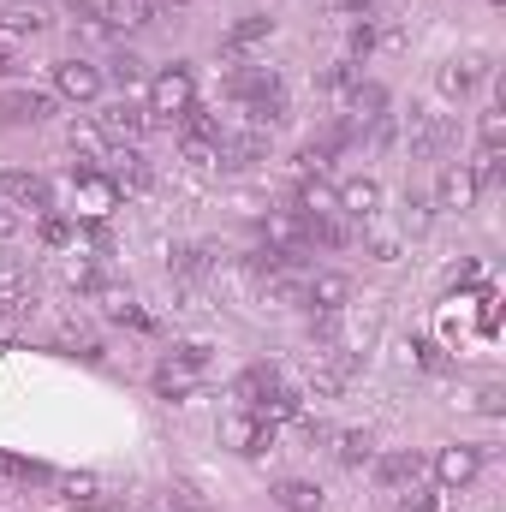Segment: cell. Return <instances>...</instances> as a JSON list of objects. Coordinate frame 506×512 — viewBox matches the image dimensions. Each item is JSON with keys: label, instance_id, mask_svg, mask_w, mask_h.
I'll list each match as a JSON object with an SVG mask.
<instances>
[{"label": "cell", "instance_id": "16", "mask_svg": "<svg viewBox=\"0 0 506 512\" xmlns=\"http://www.w3.org/2000/svg\"><path fill=\"white\" fill-rule=\"evenodd\" d=\"M0 191H12V197L30 209V215H48V209H60V203H54V185H48V179H36V173H6V179H0Z\"/></svg>", "mask_w": 506, "mask_h": 512}, {"label": "cell", "instance_id": "15", "mask_svg": "<svg viewBox=\"0 0 506 512\" xmlns=\"http://www.w3.org/2000/svg\"><path fill=\"white\" fill-rule=\"evenodd\" d=\"M411 149L417 155H447L453 149V120L447 114H411Z\"/></svg>", "mask_w": 506, "mask_h": 512}, {"label": "cell", "instance_id": "7", "mask_svg": "<svg viewBox=\"0 0 506 512\" xmlns=\"http://www.w3.org/2000/svg\"><path fill=\"white\" fill-rule=\"evenodd\" d=\"M334 203H340L346 221H376L381 203H387V191H381L370 173H358V179H340V185H334Z\"/></svg>", "mask_w": 506, "mask_h": 512}, {"label": "cell", "instance_id": "25", "mask_svg": "<svg viewBox=\"0 0 506 512\" xmlns=\"http://www.w3.org/2000/svg\"><path fill=\"white\" fill-rule=\"evenodd\" d=\"M114 185H120V191H149V185H155V173H149V161H143V155H137V149H126V155H120V173H114Z\"/></svg>", "mask_w": 506, "mask_h": 512}, {"label": "cell", "instance_id": "33", "mask_svg": "<svg viewBox=\"0 0 506 512\" xmlns=\"http://www.w3.org/2000/svg\"><path fill=\"white\" fill-rule=\"evenodd\" d=\"M346 48H352V60H364L370 48H376V24L364 18V24H352V36H346Z\"/></svg>", "mask_w": 506, "mask_h": 512}, {"label": "cell", "instance_id": "1", "mask_svg": "<svg viewBox=\"0 0 506 512\" xmlns=\"http://www.w3.org/2000/svg\"><path fill=\"white\" fill-rule=\"evenodd\" d=\"M197 108V78H191V66H161V72H149V102H143V114L149 120H167V126H179L185 114Z\"/></svg>", "mask_w": 506, "mask_h": 512}, {"label": "cell", "instance_id": "8", "mask_svg": "<svg viewBox=\"0 0 506 512\" xmlns=\"http://www.w3.org/2000/svg\"><path fill=\"white\" fill-rule=\"evenodd\" d=\"M477 197H483V185H477L471 161H453V167L441 173V185H435V209H453V215H471Z\"/></svg>", "mask_w": 506, "mask_h": 512}, {"label": "cell", "instance_id": "18", "mask_svg": "<svg viewBox=\"0 0 506 512\" xmlns=\"http://www.w3.org/2000/svg\"><path fill=\"white\" fill-rule=\"evenodd\" d=\"M42 24H48V18H42V6H36V0H30V6H24V0L0 6V42H6V48H12V42H24V36H42Z\"/></svg>", "mask_w": 506, "mask_h": 512}, {"label": "cell", "instance_id": "35", "mask_svg": "<svg viewBox=\"0 0 506 512\" xmlns=\"http://www.w3.org/2000/svg\"><path fill=\"white\" fill-rule=\"evenodd\" d=\"M477 274H483V262H459L447 280H453V286H477Z\"/></svg>", "mask_w": 506, "mask_h": 512}, {"label": "cell", "instance_id": "38", "mask_svg": "<svg viewBox=\"0 0 506 512\" xmlns=\"http://www.w3.org/2000/svg\"><path fill=\"white\" fill-rule=\"evenodd\" d=\"M18 227H24V221H18V215H12V209H6V203H0V239H12V233H18Z\"/></svg>", "mask_w": 506, "mask_h": 512}, {"label": "cell", "instance_id": "26", "mask_svg": "<svg viewBox=\"0 0 506 512\" xmlns=\"http://www.w3.org/2000/svg\"><path fill=\"white\" fill-rule=\"evenodd\" d=\"M477 143H483V155H501L506 149V114L501 108H483V120H477Z\"/></svg>", "mask_w": 506, "mask_h": 512}, {"label": "cell", "instance_id": "39", "mask_svg": "<svg viewBox=\"0 0 506 512\" xmlns=\"http://www.w3.org/2000/svg\"><path fill=\"white\" fill-rule=\"evenodd\" d=\"M328 6H334V12H358V18H364V12H370L376 0H328Z\"/></svg>", "mask_w": 506, "mask_h": 512}, {"label": "cell", "instance_id": "34", "mask_svg": "<svg viewBox=\"0 0 506 512\" xmlns=\"http://www.w3.org/2000/svg\"><path fill=\"white\" fill-rule=\"evenodd\" d=\"M370 262H399V239L393 233H376L370 239Z\"/></svg>", "mask_w": 506, "mask_h": 512}, {"label": "cell", "instance_id": "12", "mask_svg": "<svg viewBox=\"0 0 506 512\" xmlns=\"http://www.w3.org/2000/svg\"><path fill=\"white\" fill-rule=\"evenodd\" d=\"M346 108H352V120H358V126L387 120V108H393V90H387L381 78H358V84L346 90Z\"/></svg>", "mask_w": 506, "mask_h": 512}, {"label": "cell", "instance_id": "36", "mask_svg": "<svg viewBox=\"0 0 506 512\" xmlns=\"http://www.w3.org/2000/svg\"><path fill=\"white\" fill-rule=\"evenodd\" d=\"M417 358H423V370H441V364H447V358L435 352V340H417Z\"/></svg>", "mask_w": 506, "mask_h": 512}, {"label": "cell", "instance_id": "13", "mask_svg": "<svg viewBox=\"0 0 506 512\" xmlns=\"http://www.w3.org/2000/svg\"><path fill=\"white\" fill-rule=\"evenodd\" d=\"M268 501L280 512H322V483H310V477H280L274 489H268Z\"/></svg>", "mask_w": 506, "mask_h": 512}, {"label": "cell", "instance_id": "31", "mask_svg": "<svg viewBox=\"0 0 506 512\" xmlns=\"http://www.w3.org/2000/svg\"><path fill=\"white\" fill-rule=\"evenodd\" d=\"M393 512H441V489H417V483H411Z\"/></svg>", "mask_w": 506, "mask_h": 512}, {"label": "cell", "instance_id": "40", "mask_svg": "<svg viewBox=\"0 0 506 512\" xmlns=\"http://www.w3.org/2000/svg\"><path fill=\"white\" fill-rule=\"evenodd\" d=\"M12 72H18V66H12V48L0 42V78H12Z\"/></svg>", "mask_w": 506, "mask_h": 512}, {"label": "cell", "instance_id": "14", "mask_svg": "<svg viewBox=\"0 0 506 512\" xmlns=\"http://www.w3.org/2000/svg\"><path fill=\"white\" fill-rule=\"evenodd\" d=\"M292 209H298L304 221H316V215H340V203H334V185H328L322 173H304V179H298V191H292Z\"/></svg>", "mask_w": 506, "mask_h": 512}, {"label": "cell", "instance_id": "30", "mask_svg": "<svg viewBox=\"0 0 506 512\" xmlns=\"http://www.w3.org/2000/svg\"><path fill=\"white\" fill-rule=\"evenodd\" d=\"M66 280L78 286V292H90L102 274H96V256H84V251H72V262H66Z\"/></svg>", "mask_w": 506, "mask_h": 512}, {"label": "cell", "instance_id": "3", "mask_svg": "<svg viewBox=\"0 0 506 512\" xmlns=\"http://www.w3.org/2000/svg\"><path fill=\"white\" fill-rule=\"evenodd\" d=\"M435 489L441 495H453V489H471L477 477H483V447L477 441H447L441 453H435Z\"/></svg>", "mask_w": 506, "mask_h": 512}, {"label": "cell", "instance_id": "19", "mask_svg": "<svg viewBox=\"0 0 506 512\" xmlns=\"http://www.w3.org/2000/svg\"><path fill=\"white\" fill-rule=\"evenodd\" d=\"M274 387H280V376H274L268 364H251V370H245V376L233 382V399H239V411H262Z\"/></svg>", "mask_w": 506, "mask_h": 512}, {"label": "cell", "instance_id": "28", "mask_svg": "<svg viewBox=\"0 0 506 512\" xmlns=\"http://www.w3.org/2000/svg\"><path fill=\"white\" fill-rule=\"evenodd\" d=\"M471 84H477V72H471V66H459V60H447V66H441V96L465 102V96H471Z\"/></svg>", "mask_w": 506, "mask_h": 512}, {"label": "cell", "instance_id": "37", "mask_svg": "<svg viewBox=\"0 0 506 512\" xmlns=\"http://www.w3.org/2000/svg\"><path fill=\"white\" fill-rule=\"evenodd\" d=\"M477 411H489V417H495V411H501V387H483V393H477Z\"/></svg>", "mask_w": 506, "mask_h": 512}, {"label": "cell", "instance_id": "32", "mask_svg": "<svg viewBox=\"0 0 506 512\" xmlns=\"http://www.w3.org/2000/svg\"><path fill=\"white\" fill-rule=\"evenodd\" d=\"M429 221H435V203L429 197H405V227L411 233H429Z\"/></svg>", "mask_w": 506, "mask_h": 512}, {"label": "cell", "instance_id": "21", "mask_svg": "<svg viewBox=\"0 0 506 512\" xmlns=\"http://www.w3.org/2000/svg\"><path fill=\"white\" fill-rule=\"evenodd\" d=\"M102 18H108L114 30H149L161 12H155V0H108V6H102Z\"/></svg>", "mask_w": 506, "mask_h": 512}, {"label": "cell", "instance_id": "5", "mask_svg": "<svg viewBox=\"0 0 506 512\" xmlns=\"http://www.w3.org/2000/svg\"><path fill=\"white\" fill-rule=\"evenodd\" d=\"M102 90H108V78H102V66H96V60L72 54V60H60V66H54V96H60V102L90 108V102H102Z\"/></svg>", "mask_w": 506, "mask_h": 512}, {"label": "cell", "instance_id": "27", "mask_svg": "<svg viewBox=\"0 0 506 512\" xmlns=\"http://www.w3.org/2000/svg\"><path fill=\"white\" fill-rule=\"evenodd\" d=\"M209 340H179L173 346V370H185V376H197V370H209Z\"/></svg>", "mask_w": 506, "mask_h": 512}, {"label": "cell", "instance_id": "11", "mask_svg": "<svg viewBox=\"0 0 506 512\" xmlns=\"http://www.w3.org/2000/svg\"><path fill=\"white\" fill-rule=\"evenodd\" d=\"M370 471H376L381 489H411V483L423 477V459H417L411 447H393V453H376V459H370Z\"/></svg>", "mask_w": 506, "mask_h": 512}, {"label": "cell", "instance_id": "23", "mask_svg": "<svg viewBox=\"0 0 506 512\" xmlns=\"http://www.w3.org/2000/svg\"><path fill=\"white\" fill-rule=\"evenodd\" d=\"M102 78H114L120 90H137V84H143V54H137V48H114Z\"/></svg>", "mask_w": 506, "mask_h": 512}, {"label": "cell", "instance_id": "6", "mask_svg": "<svg viewBox=\"0 0 506 512\" xmlns=\"http://www.w3.org/2000/svg\"><path fill=\"white\" fill-rule=\"evenodd\" d=\"M352 304V274H340V268H316V274H304V310H316V316H340Z\"/></svg>", "mask_w": 506, "mask_h": 512}, {"label": "cell", "instance_id": "17", "mask_svg": "<svg viewBox=\"0 0 506 512\" xmlns=\"http://www.w3.org/2000/svg\"><path fill=\"white\" fill-rule=\"evenodd\" d=\"M268 36H274V18H268V12H245V18L227 24L221 54H245V48H256V42H268Z\"/></svg>", "mask_w": 506, "mask_h": 512}, {"label": "cell", "instance_id": "22", "mask_svg": "<svg viewBox=\"0 0 506 512\" xmlns=\"http://www.w3.org/2000/svg\"><path fill=\"white\" fill-rule=\"evenodd\" d=\"M334 441H340V465H346V471H364V465L376 459V435H370V429H340Z\"/></svg>", "mask_w": 506, "mask_h": 512}, {"label": "cell", "instance_id": "10", "mask_svg": "<svg viewBox=\"0 0 506 512\" xmlns=\"http://www.w3.org/2000/svg\"><path fill=\"white\" fill-rule=\"evenodd\" d=\"M54 114V96L42 90H0V126H42Z\"/></svg>", "mask_w": 506, "mask_h": 512}, {"label": "cell", "instance_id": "20", "mask_svg": "<svg viewBox=\"0 0 506 512\" xmlns=\"http://www.w3.org/2000/svg\"><path fill=\"white\" fill-rule=\"evenodd\" d=\"M36 239L48 251H78V221L66 209H48V215H36Z\"/></svg>", "mask_w": 506, "mask_h": 512}, {"label": "cell", "instance_id": "29", "mask_svg": "<svg viewBox=\"0 0 506 512\" xmlns=\"http://www.w3.org/2000/svg\"><path fill=\"white\" fill-rule=\"evenodd\" d=\"M167 512H209V501H203L197 483H173L167 489Z\"/></svg>", "mask_w": 506, "mask_h": 512}, {"label": "cell", "instance_id": "24", "mask_svg": "<svg viewBox=\"0 0 506 512\" xmlns=\"http://www.w3.org/2000/svg\"><path fill=\"white\" fill-rule=\"evenodd\" d=\"M358 78H364V66H358V60H352V54H346V60H334V66H328V72H322V78H316V84H322V90H328V96H346V90H352V84H358Z\"/></svg>", "mask_w": 506, "mask_h": 512}, {"label": "cell", "instance_id": "4", "mask_svg": "<svg viewBox=\"0 0 506 512\" xmlns=\"http://www.w3.org/2000/svg\"><path fill=\"white\" fill-rule=\"evenodd\" d=\"M221 447L239 453V459H262V453H274V423L256 417V411H227L221 417Z\"/></svg>", "mask_w": 506, "mask_h": 512}, {"label": "cell", "instance_id": "2", "mask_svg": "<svg viewBox=\"0 0 506 512\" xmlns=\"http://www.w3.org/2000/svg\"><path fill=\"white\" fill-rule=\"evenodd\" d=\"M120 209V185H114V173H96V167H78L72 173V221H108Z\"/></svg>", "mask_w": 506, "mask_h": 512}, {"label": "cell", "instance_id": "9", "mask_svg": "<svg viewBox=\"0 0 506 512\" xmlns=\"http://www.w3.org/2000/svg\"><path fill=\"white\" fill-rule=\"evenodd\" d=\"M96 131H102V143H114V149H131V143L149 131V114H143L137 102H114V108L96 120Z\"/></svg>", "mask_w": 506, "mask_h": 512}]
</instances>
